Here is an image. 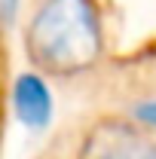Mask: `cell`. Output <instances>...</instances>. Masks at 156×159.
Segmentation results:
<instances>
[{"label": "cell", "instance_id": "cell-1", "mask_svg": "<svg viewBox=\"0 0 156 159\" xmlns=\"http://www.w3.org/2000/svg\"><path fill=\"white\" fill-rule=\"evenodd\" d=\"M25 49L40 70L80 77L104 61V25L95 0H40L25 31Z\"/></svg>", "mask_w": 156, "mask_h": 159}, {"label": "cell", "instance_id": "cell-2", "mask_svg": "<svg viewBox=\"0 0 156 159\" xmlns=\"http://www.w3.org/2000/svg\"><path fill=\"white\" fill-rule=\"evenodd\" d=\"M9 104H12V113L25 129L40 132L52 122V89L49 83L40 77L37 70H25L12 80L9 86Z\"/></svg>", "mask_w": 156, "mask_h": 159}, {"label": "cell", "instance_id": "cell-3", "mask_svg": "<svg viewBox=\"0 0 156 159\" xmlns=\"http://www.w3.org/2000/svg\"><path fill=\"white\" fill-rule=\"evenodd\" d=\"M80 159H156V141L126 125L107 122L95 135H89Z\"/></svg>", "mask_w": 156, "mask_h": 159}, {"label": "cell", "instance_id": "cell-4", "mask_svg": "<svg viewBox=\"0 0 156 159\" xmlns=\"http://www.w3.org/2000/svg\"><path fill=\"white\" fill-rule=\"evenodd\" d=\"M132 116H135L141 125H150V129H156V98H144L141 104H135Z\"/></svg>", "mask_w": 156, "mask_h": 159}, {"label": "cell", "instance_id": "cell-5", "mask_svg": "<svg viewBox=\"0 0 156 159\" xmlns=\"http://www.w3.org/2000/svg\"><path fill=\"white\" fill-rule=\"evenodd\" d=\"M19 3L21 0H0V21H3V25H12V21H16Z\"/></svg>", "mask_w": 156, "mask_h": 159}]
</instances>
